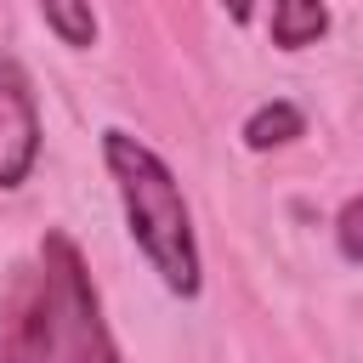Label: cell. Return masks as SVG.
<instances>
[{
    "label": "cell",
    "mask_w": 363,
    "mask_h": 363,
    "mask_svg": "<svg viewBox=\"0 0 363 363\" xmlns=\"http://www.w3.org/2000/svg\"><path fill=\"white\" fill-rule=\"evenodd\" d=\"M40 278L51 295L62 363H119V346H113V329L102 318V295L91 284V267H85L79 244L57 227L40 238Z\"/></svg>",
    "instance_id": "2"
},
{
    "label": "cell",
    "mask_w": 363,
    "mask_h": 363,
    "mask_svg": "<svg viewBox=\"0 0 363 363\" xmlns=\"http://www.w3.org/2000/svg\"><path fill=\"white\" fill-rule=\"evenodd\" d=\"M221 6H227L233 23H250V17H255V0H221Z\"/></svg>",
    "instance_id": "9"
},
{
    "label": "cell",
    "mask_w": 363,
    "mask_h": 363,
    "mask_svg": "<svg viewBox=\"0 0 363 363\" xmlns=\"http://www.w3.org/2000/svg\"><path fill=\"white\" fill-rule=\"evenodd\" d=\"M40 164V102L17 57L0 51V193H17Z\"/></svg>",
    "instance_id": "3"
},
{
    "label": "cell",
    "mask_w": 363,
    "mask_h": 363,
    "mask_svg": "<svg viewBox=\"0 0 363 363\" xmlns=\"http://www.w3.org/2000/svg\"><path fill=\"white\" fill-rule=\"evenodd\" d=\"M335 250H340V261L363 267V193H352L335 210Z\"/></svg>",
    "instance_id": "8"
},
{
    "label": "cell",
    "mask_w": 363,
    "mask_h": 363,
    "mask_svg": "<svg viewBox=\"0 0 363 363\" xmlns=\"http://www.w3.org/2000/svg\"><path fill=\"white\" fill-rule=\"evenodd\" d=\"M238 136H244V147H250V153H272V147H289V142H301V136H306V113H301V102L272 96V102H261V108H250V113H244Z\"/></svg>",
    "instance_id": "5"
},
{
    "label": "cell",
    "mask_w": 363,
    "mask_h": 363,
    "mask_svg": "<svg viewBox=\"0 0 363 363\" xmlns=\"http://www.w3.org/2000/svg\"><path fill=\"white\" fill-rule=\"evenodd\" d=\"M0 363H62L57 318L40 267H17L6 289V323H0Z\"/></svg>",
    "instance_id": "4"
},
{
    "label": "cell",
    "mask_w": 363,
    "mask_h": 363,
    "mask_svg": "<svg viewBox=\"0 0 363 363\" xmlns=\"http://www.w3.org/2000/svg\"><path fill=\"white\" fill-rule=\"evenodd\" d=\"M40 17H45V28L68 51H91L96 45V11H91V0H40Z\"/></svg>",
    "instance_id": "7"
},
{
    "label": "cell",
    "mask_w": 363,
    "mask_h": 363,
    "mask_svg": "<svg viewBox=\"0 0 363 363\" xmlns=\"http://www.w3.org/2000/svg\"><path fill=\"white\" fill-rule=\"evenodd\" d=\"M102 164L119 193L130 244L142 250V261L159 272V284L176 301H193L204 289V261H199V233H193V210L182 199L176 170L142 136H130L119 125L102 130Z\"/></svg>",
    "instance_id": "1"
},
{
    "label": "cell",
    "mask_w": 363,
    "mask_h": 363,
    "mask_svg": "<svg viewBox=\"0 0 363 363\" xmlns=\"http://www.w3.org/2000/svg\"><path fill=\"white\" fill-rule=\"evenodd\" d=\"M267 34H272L278 51H306L329 34V6L323 0H272Z\"/></svg>",
    "instance_id": "6"
}]
</instances>
